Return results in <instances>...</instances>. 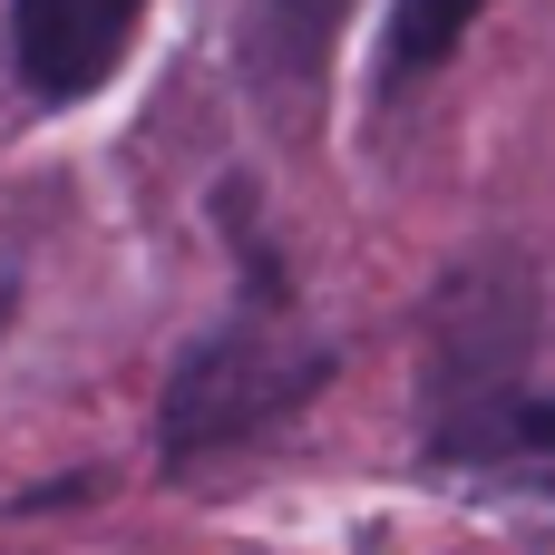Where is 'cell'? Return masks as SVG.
<instances>
[{
    "mask_svg": "<svg viewBox=\"0 0 555 555\" xmlns=\"http://www.w3.org/2000/svg\"><path fill=\"white\" fill-rule=\"evenodd\" d=\"M341 371L332 341L293 332V302H254V322H224L205 332L176 380H166V410H156V459L166 468H195L234 439H263L273 420H293L302 400H322V380Z\"/></svg>",
    "mask_w": 555,
    "mask_h": 555,
    "instance_id": "7a4b0ae2",
    "label": "cell"
},
{
    "mask_svg": "<svg viewBox=\"0 0 555 555\" xmlns=\"http://www.w3.org/2000/svg\"><path fill=\"white\" fill-rule=\"evenodd\" d=\"M527 332H537V293L517 254H478L439 283L429 312V459H507V420H517V371H527Z\"/></svg>",
    "mask_w": 555,
    "mask_h": 555,
    "instance_id": "6da1fadb",
    "label": "cell"
},
{
    "mask_svg": "<svg viewBox=\"0 0 555 555\" xmlns=\"http://www.w3.org/2000/svg\"><path fill=\"white\" fill-rule=\"evenodd\" d=\"M488 0H400L390 10V29H380V88L400 98V88H420L459 39H468V20H478Z\"/></svg>",
    "mask_w": 555,
    "mask_h": 555,
    "instance_id": "5b68a950",
    "label": "cell"
},
{
    "mask_svg": "<svg viewBox=\"0 0 555 555\" xmlns=\"http://www.w3.org/2000/svg\"><path fill=\"white\" fill-rule=\"evenodd\" d=\"M137 0H10V68L29 98H88L127 59Z\"/></svg>",
    "mask_w": 555,
    "mask_h": 555,
    "instance_id": "3957f363",
    "label": "cell"
},
{
    "mask_svg": "<svg viewBox=\"0 0 555 555\" xmlns=\"http://www.w3.org/2000/svg\"><path fill=\"white\" fill-rule=\"evenodd\" d=\"M332 29H341V0H244V10H234L244 78H254V98H263L273 127H302V117H312Z\"/></svg>",
    "mask_w": 555,
    "mask_h": 555,
    "instance_id": "277c9868",
    "label": "cell"
},
{
    "mask_svg": "<svg viewBox=\"0 0 555 555\" xmlns=\"http://www.w3.org/2000/svg\"><path fill=\"white\" fill-rule=\"evenodd\" d=\"M10 302H20V293H10V283H0V332H10Z\"/></svg>",
    "mask_w": 555,
    "mask_h": 555,
    "instance_id": "52a82bcc",
    "label": "cell"
},
{
    "mask_svg": "<svg viewBox=\"0 0 555 555\" xmlns=\"http://www.w3.org/2000/svg\"><path fill=\"white\" fill-rule=\"evenodd\" d=\"M507 449H555V400H517V420H507Z\"/></svg>",
    "mask_w": 555,
    "mask_h": 555,
    "instance_id": "8992f818",
    "label": "cell"
}]
</instances>
